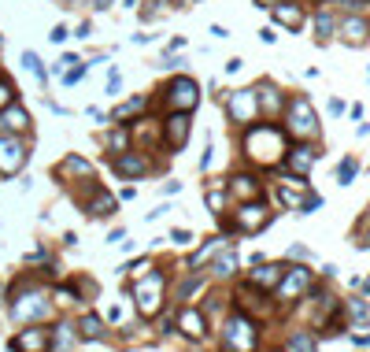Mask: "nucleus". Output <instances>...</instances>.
<instances>
[{"label":"nucleus","instance_id":"473e14b6","mask_svg":"<svg viewBox=\"0 0 370 352\" xmlns=\"http://www.w3.org/2000/svg\"><path fill=\"white\" fill-rule=\"evenodd\" d=\"M204 201H207V208H211L215 215H222V208H226V189H207Z\"/></svg>","mask_w":370,"mask_h":352},{"label":"nucleus","instance_id":"9d476101","mask_svg":"<svg viewBox=\"0 0 370 352\" xmlns=\"http://www.w3.org/2000/svg\"><path fill=\"white\" fill-rule=\"evenodd\" d=\"M115 175H122V178H144L152 171V160L148 156H141V152H122V156H115Z\"/></svg>","mask_w":370,"mask_h":352},{"label":"nucleus","instance_id":"20e7f679","mask_svg":"<svg viewBox=\"0 0 370 352\" xmlns=\"http://www.w3.org/2000/svg\"><path fill=\"white\" fill-rule=\"evenodd\" d=\"M163 290H167V275H152L144 278V282H137V290H133V297H137V312L141 315H156L159 308H163Z\"/></svg>","mask_w":370,"mask_h":352},{"label":"nucleus","instance_id":"2f4dec72","mask_svg":"<svg viewBox=\"0 0 370 352\" xmlns=\"http://www.w3.org/2000/svg\"><path fill=\"white\" fill-rule=\"evenodd\" d=\"M144 104H148V101H144V97H133V101H126L122 108H119V112H115V119H130V115H137V112H144Z\"/></svg>","mask_w":370,"mask_h":352},{"label":"nucleus","instance_id":"37998d69","mask_svg":"<svg viewBox=\"0 0 370 352\" xmlns=\"http://www.w3.org/2000/svg\"><path fill=\"white\" fill-rule=\"evenodd\" d=\"M163 67H167V71H178V67H185V56H182V60H178V56H167V60H163Z\"/></svg>","mask_w":370,"mask_h":352},{"label":"nucleus","instance_id":"7c9ffc66","mask_svg":"<svg viewBox=\"0 0 370 352\" xmlns=\"http://www.w3.org/2000/svg\"><path fill=\"white\" fill-rule=\"evenodd\" d=\"M356 171H359V160H356V156H348L345 164L337 167V182H341V186H352V178H356Z\"/></svg>","mask_w":370,"mask_h":352},{"label":"nucleus","instance_id":"f8f14e48","mask_svg":"<svg viewBox=\"0 0 370 352\" xmlns=\"http://www.w3.org/2000/svg\"><path fill=\"white\" fill-rule=\"evenodd\" d=\"M163 134H167V149L170 152L185 149V141H189V112H174V115H170V119L163 123Z\"/></svg>","mask_w":370,"mask_h":352},{"label":"nucleus","instance_id":"7ed1b4c3","mask_svg":"<svg viewBox=\"0 0 370 352\" xmlns=\"http://www.w3.org/2000/svg\"><path fill=\"white\" fill-rule=\"evenodd\" d=\"M222 341H226V352H252L256 349V323L245 312L233 315L226 323V330H222Z\"/></svg>","mask_w":370,"mask_h":352},{"label":"nucleus","instance_id":"a18cd8bd","mask_svg":"<svg viewBox=\"0 0 370 352\" xmlns=\"http://www.w3.org/2000/svg\"><path fill=\"white\" fill-rule=\"evenodd\" d=\"M211 38H230V30H226V26H219V23H215V26H211Z\"/></svg>","mask_w":370,"mask_h":352},{"label":"nucleus","instance_id":"4be33fe9","mask_svg":"<svg viewBox=\"0 0 370 352\" xmlns=\"http://www.w3.org/2000/svg\"><path fill=\"white\" fill-rule=\"evenodd\" d=\"M256 93H259V112H267V115L282 112V93H278L274 86H263V89H256Z\"/></svg>","mask_w":370,"mask_h":352},{"label":"nucleus","instance_id":"3c124183","mask_svg":"<svg viewBox=\"0 0 370 352\" xmlns=\"http://www.w3.org/2000/svg\"><path fill=\"white\" fill-rule=\"evenodd\" d=\"M185 4H196V0H185Z\"/></svg>","mask_w":370,"mask_h":352},{"label":"nucleus","instance_id":"412c9836","mask_svg":"<svg viewBox=\"0 0 370 352\" xmlns=\"http://www.w3.org/2000/svg\"><path fill=\"white\" fill-rule=\"evenodd\" d=\"M230 193L241 197V201H256V197H259V182H256L252 175H237V178L230 182Z\"/></svg>","mask_w":370,"mask_h":352},{"label":"nucleus","instance_id":"e433bc0d","mask_svg":"<svg viewBox=\"0 0 370 352\" xmlns=\"http://www.w3.org/2000/svg\"><path fill=\"white\" fill-rule=\"evenodd\" d=\"M75 63H78V56H75V52H63V60L56 63V75H63V71H70Z\"/></svg>","mask_w":370,"mask_h":352},{"label":"nucleus","instance_id":"f257e3e1","mask_svg":"<svg viewBox=\"0 0 370 352\" xmlns=\"http://www.w3.org/2000/svg\"><path fill=\"white\" fill-rule=\"evenodd\" d=\"M285 134L278 130V126H270V123H252L245 126V156L248 160H256V164H263V167H274V164H282L285 160Z\"/></svg>","mask_w":370,"mask_h":352},{"label":"nucleus","instance_id":"6ab92c4d","mask_svg":"<svg viewBox=\"0 0 370 352\" xmlns=\"http://www.w3.org/2000/svg\"><path fill=\"white\" fill-rule=\"evenodd\" d=\"M111 212H115V197H111V193H104L101 186H93V197H89V204H85V215H96V219H107Z\"/></svg>","mask_w":370,"mask_h":352},{"label":"nucleus","instance_id":"de8ad7c7","mask_svg":"<svg viewBox=\"0 0 370 352\" xmlns=\"http://www.w3.org/2000/svg\"><path fill=\"white\" fill-rule=\"evenodd\" d=\"M93 8H96V12H107V8H111V0H93Z\"/></svg>","mask_w":370,"mask_h":352},{"label":"nucleus","instance_id":"a878e982","mask_svg":"<svg viewBox=\"0 0 370 352\" xmlns=\"http://www.w3.org/2000/svg\"><path fill=\"white\" fill-rule=\"evenodd\" d=\"M78 330H82V338H104V319L101 315H82V323H78Z\"/></svg>","mask_w":370,"mask_h":352},{"label":"nucleus","instance_id":"dca6fc26","mask_svg":"<svg viewBox=\"0 0 370 352\" xmlns=\"http://www.w3.org/2000/svg\"><path fill=\"white\" fill-rule=\"evenodd\" d=\"M178 327H182V334H185V338L200 341V338H204V330H207V323H204V312H196V308H182V312H178Z\"/></svg>","mask_w":370,"mask_h":352},{"label":"nucleus","instance_id":"0eeeda50","mask_svg":"<svg viewBox=\"0 0 370 352\" xmlns=\"http://www.w3.org/2000/svg\"><path fill=\"white\" fill-rule=\"evenodd\" d=\"M23 164H26V145L15 134H4L0 138V175H8V178L19 175Z\"/></svg>","mask_w":370,"mask_h":352},{"label":"nucleus","instance_id":"49530a36","mask_svg":"<svg viewBox=\"0 0 370 352\" xmlns=\"http://www.w3.org/2000/svg\"><path fill=\"white\" fill-rule=\"evenodd\" d=\"M259 38H263L267 45H274V38H278V34H274V30H270V26H267V30H259Z\"/></svg>","mask_w":370,"mask_h":352},{"label":"nucleus","instance_id":"72a5a7b5","mask_svg":"<svg viewBox=\"0 0 370 352\" xmlns=\"http://www.w3.org/2000/svg\"><path fill=\"white\" fill-rule=\"evenodd\" d=\"M200 286H204V278H200V275H189V278H185V286L178 290V301H189V297L200 290Z\"/></svg>","mask_w":370,"mask_h":352},{"label":"nucleus","instance_id":"4468645a","mask_svg":"<svg viewBox=\"0 0 370 352\" xmlns=\"http://www.w3.org/2000/svg\"><path fill=\"white\" fill-rule=\"evenodd\" d=\"M15 315H19L23 323L44 319V315H49V301H44L41 293H30V297H23V301H15Z\"/></svg>","mask_w":370,"mask_h":352},{"label":"nucleus","instance_id":"c85d7f7f","mask_svg":"<svg viewBox=\"0 0 370 352\" xmlns=\"http://www.w3.org/2000/svg\"><path fill=\"white\" fill-rule=\"evenodd\" d=\"M222 245H226V238H211V241H207V245H204V249L193 256V267H200L204 260H211V256H215V252H219Z\"/></svg>","mask_w":370,"mask_h":352},{"label":"nucleus","instance_id":"a211bd4d","mask_svg":"<svg viewBox=\"0 0 370 352\" xmlns=\"http://www.w3.org/2000/svg\"><path fill=\"white\" fill-rule=\"evenodd\" d=\"M337 34H341V41H345V45H363L370 26H367V19H356V15H352V19L337 23Z\"/></svg>","mask_w":370,"mask_h":352},{"label":"nucleus","instance_id":"603ef678","mask_svg":"<svg viewBox=\"0 0 370 352\" xmlns=\"http://www.w3.org/2000/svg\"><path fill=\"white\" fill-rule=\"evenodd\" d=\"M367 78H370V67H367Z\"/></svg>","mask_w":370,"mask_h":352},{"label":"nucleus","instance_id":"09e8293b","mask_svg":"<svg viewBox=\"0 0 370 352\" xmlns=\"http://www.w3.org/2000/svg\"><path fill=\"white\" fill-rule=\"evenodd\" d=\"M274 4H282V0H256V8H274Z\"/></svg>","mask_w":370,"mask_h":352},{"label":"nucleus","instance_id":"f03ea898","mask_svg":"<svg viewBox=\"0 0 370 352\" xmlns=\"http://www.w3.org/2000/svg\"><path fill=\"white\" fill-rule=\"evenodd\" d=\"M285 123H289V134L293 138H315L319 134V123H315V108L308 97H293L285 108Z\"/></svg>","mask_w":370,"mask_h":352},{"label":"nucleus","instance_id":"6e6552de","mask_svg":"<svg viewBox=\"0 0 370 352\" xmlns=\"http://www.w3.org/2000/svg\"><path fill=\"white\" fill-rule=\"evenodd\" d=\"M196 101H200V89H196L193 78H174V82L167 86V104L174 108V112H193Z\"/></svg>","mask_w":370,"mask_h":352},{"label":"nucleus","instance_id":"2eb2a0df","mask_svg":"<svg viewBox=\"0 0 370 352\" xmlns=\"http://www.w3.org/2000/svg\"><path fill=\"white\" fill-rule=\"evenodd\" d=\"M282 275H285L282 264H259V267L248 275V282L256 286V290H274V286L282 282Z\"/></svg>","mask_w":370,"mask_h":352},{"label":"nucleus","instance_id":"aec40b11","mask_svg":"<svg viewBox=\"0 0 370 352\" xmlns=\"http://www.w3.org/2000/svg\"><path fill=\"white\" fill-rule=\"evenodd\" d=\"M285 167L293 171V175H308L315 167V152L311 149H289L285 152Z\"/></svg>","mask_w":370,"mask_h":352},{"label":"nucleus","instance_id":"f3484780","mask_svg":"<svg viewBox=\"0 0 370 352\" xmlns=\"http://www.w3.org/2000/svg\"><path fill=\"white\" fill-rule=\"evenodd\" d=\"M0 130L4 134H26L30 130V115H26L19 104H12L8 112H0Z\"/></svg>","mask_w":370,"mask_h":352},{"label":"nucleus","instance_id":"c9c22d12","mask_svg":"<svg viewBox=\"0 0 370 352\" xmlns=\"http://www.w3.org/2000/svg\"><path fill=\"white\" fill-rule=\"evenodd\" d=\"M352 319H356L359 327L367 323V301H352Z\"/></svg>","mask_w":370,"mask_h":352},{"label":"nucleus","instance_id":"ddd939ff","mask_svg":"<svg viewBox=\"0 0 370 352\" xmlns=\"http://www.w3.org/2000/svg\"><path fill=\"white\" fill-rule=\"evenodd\" d=\"M270 15H274V23H282V26H289V30H296V34H300L304 23H308L304 8L293 4V0H285V4H274V8H270Z\"/></svg>","mask_w":370,"mask_h":352},{"label":"nucleus","instance_id":"c756f323","mask_svg":"<svg viewBox=\"0 0 370 352\" xmlns=\"http://www.w3.org/2000/svg\"><path fill=\"white\" fill-rule=\"evenodd\" d=\"M23 67L30 71L34 78H41V82H44V63H41L38 52H30V49H26V52H23Z\"/></svg>","mask_w":370,"mask_h":352},{"label":"nucleus","instance_id":"f704fd0d","mask_svg":"<svg viewBox=\"0 0 370 352\" xmlns=\"http://www.w3.org/2000/svg\"><path fill=\"white\" fill-rule=\"evenodd\" d=\"M126 141H130V134H126V130H115L111 138H107V145H111L115 152H126Z\"/></svg>","mask_w":370,"mask_h":352},{"label":"nucleus","instance_id":"423d86ee","mask_svg":"<svg viewBox=\"0 0 370 352\" xmlns=\"http://www.w3.org/2000/svg\"><path fill=\"white\" fill-rule=\"evenodd\" d=\"M274 290H278V301L293 304L300 293H308V290H311V271H308V267H285L282 282H278Z\"/></svg>","mask_w":370,"mask_h":352},{"label":"nucleus","instance_id":"79ce46f5","mask_svg":"<svg viewBox=\"0 0 370 352\" xmlns=\"http://www.w3.org/2000/svg\"><path fill=\"white\" fill-rule=\"evenodd\" d=\"M170 241H178V245H189V241H193V234H189V230H170Z\"/></svg>","mask_w":370,"mask_h":352},{"label":"nucleus","instance_id":"1a4fd4ad","mask_svg":"<svg viewBox=\"0 0 370 352\" xmlns=\"http://www.w3.org/2000/svg\"><path fill=\"white\" fill-rule=\"evenodd\" d=\"M270 219H274V215H270V208H267V204H259V201H248V204L237 212V223H233V227H237L241 234H259V230H263Z\"/></svg>","mask_w":370,"mask_h":352},{"label":"nucleus","instance_id":"a19ab883","mask_svg":"<svg viewBox=\"0 0 370 352\" xmlns=\"http://www.w3.org/2000/svg\"><path fill=\"white\" fill-rule=\"evenodd\" d=\"M8 104H12V86H8V82H0V112H4Z\"/></svg>","mask_w":370,"mask_h":352},{"label":"nucleus","instance_id":"c03bdc74","mask_svg":"<svg viewBox=\"0 0 370 352\" xmlns=\"http://www.w3.org/2000/svg\"><path fill=\"white\" fill-rule=\"evenodd\" d=\"M289 256H293V260H308V256H311V252H308V249H304V245H293V249H289Z\"/></svg>","mask_w":370,"mask_h":352},{"label":"nucleus","instance_id":"ea45409f","mask_svg":"<svg viewBox=\"0 0 370 352\" xmlns=\"http://www.w3.org/2000/svg\"><path fill=\"white\" fill-rule=\"evenodd\" d=\"M107 93L119 97V67H111V75H107Z\"/></svg>","mask_w":370,"mask_h":352},{"label":"nucleus","instance_id":"9b49d317","mask_svg":"<svg viewBox=\"0 0 370 352\" xmlns=\"http://www.w3.org/2000/svg\"><path fill=\"white\" fill-rule=\"evenodd\" d=\"M12 349L15 352H52V330H41V327L23 330L19 338L12 341Z\"/></svg>","mask_w":370,"mask_h":352},{"label":"nucleus","instance_id":"bb28decb","mask_svg":"<svg viewBox=\"0 0 370 352\" xmlns=\"http://www.w3.org/2000/svg\"><path fill=\"white\" fill-rule=\"evenodd\" d=\"M211 271H215L219 278H230L233 271H237V252H230V249H226V252H222V256L211 264Z\"/></svg>","mask_w":370,"mask_h":352},{"label":"nucleus","instance_id":"58836bf2","mask_svg":"<svg viewBox=\"0 0 370 352\" xmlns=\"http://www.w3.org/2000/svg\"><path fill=\"white\" fill-rule=\"evenodd\" d=\"M144 271H148V260H133V264H130V271H126V275H130V278H141Z\"/></svg>","mask_w":370,"mask_h":352},{"label":"nucleus","instance_id":"39448f33","mask_svg":"<svg viewBox=\"0 0 370 352\" xmlns=\"http://www.w3.org/2000/svg\"><path fill=\"white\" fill-rule=\"evenodd\" d=\"M226 112L237 126H252L259 115V93L256 89H237V93L226 97Z\"/></svg>","mask_w":370,"mask_h":352},{"label":"nucleus","instance_id":"cd10ccee","mask_svg":"<svg viewBox=\"0 0 370 352\" xmlns=\"http://www.w3.org/2000/svg\"><path fill=\"white\" fill-rule=\"evenodd\" d=\"M75 349V334H70V327H56L52 330V352H70Z\"/></svg>","mask_w":370,"mask_h":352},{"label":"nucleus","instance_id":"b1692460","mask_svg":"<svg viewBox=\"0 0 370 352\" xmlns=\"http://www.w3.org/2000/svg\"><path fill=\"white\" fill-rule=\"evenodd\" d=\"M333 34H337V19H333L330 12H319V15H315V38H319V41H330Z\"/></svg>","mask_w":370,"mask_h":352},{"label":"nucleus","instance_id":"8fccbe9b","mask_svg":"<svg viewBox=\"0 0 370 352\" xmlns=\"http://www.w3.org/2000/svg\"><path fill=\"white\" fill-rule=\"evenodd\" d=\"M359 245H363V249H370V234H367V241H359Z\"/></svg>","mask_w":370,"mask_h":352},{"label":"nucleus","instance_id":"4c0bfd02","mask_svg":"<svg viewBox=\"0 0 370 352\" xmlns=\"http://www.w3.org/2000/svg\"><path fill=\"white\" fill-rule=\"evenodd\" d=\"M67 38H70V34H67V26H52V34H49V41H52V45H63Z\"/></svg>","mask_w":370,"mask_h":352},{"label":"nucleus","instance_id":"5701e85b","mask_svg":"<svg viewBox=\"0 0 370 352\" xmlns=\"http://www.w3.org/2000/svg\"><path fill=\"white\" fill-rule=\"evenodd\" d=\"M60 175H78V178H93V164H85L82 156H67L60 164Z\"/></svg>","mask_w":370,"mask_h":352},{"label":"nucleus","instance_id":"393cba45","mask_svg":"<svg viewBox=\"0 0 370 352\" xmlns=\"http://www.w3.org/2000/svg\"><path fill=\"white\" fill-rule=\"evenodd\" d=\"M289 352H319V341H315V334H308V330H296L293 338H289Z\"/></svg>","mask_w":370,"mask_h":352}]
</instances>
